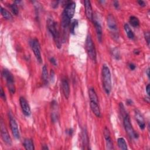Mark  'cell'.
Returning a JSON list of instances; mask_svg holds the SVG:
<instances>
[{"label": "cell", "instance_id": "6da1fadb", "mask_svg": "<svg viewBox=\"0 0 150 150\" xmlns=\"http://www.w3.org/2000/svg\"><path fill=\"white\" fill-rule=\"evenodd\" d=\"M47 25L49 32L53 36L56 46L58 48L60 49L62 46V42L58 23L52 19H48L47 21Z\"/></svg>", "mask_w": 150, "mask_h": 150}, {"label": "cell", "instance_id": "7a4b0ae2", "mask_svg": "<svg viewBox=\"0 0 150 150\" xmlns=\"http://www.w3.org/2000/svg\"><path fill=\"white\" fill-rule=\"evenodd\" d=\"M103 86L106 93L109 95L112 88L111 76L109 67L106 65H103L102 71Z\"/></svg>", "mask_w": 150, "mask_h": 150}, {"label": "cell", "instance_id": "3957f363", "mask_svg": "<svg viewBox=\"0 0 150 150\" xmlns=\"http://www.w3.org/2000/svg\"><path fill=\"white\" fill-rule=\"evenodd\" d=\"M2 76L4 78V79L6 80L7 86L10 91V92L14 94L15 93L16 89L15 86V82H14V78L12 74L10 71H9L8 69H4L2 72Z\"/></svg>", "mask_w": 150, "mask_h": 150}, {"label": "cell", "instance_id": "277c9868", "mask_svg": "<svg viewBox=\"0 0 150 150\" xmlns=\"http://www.w3.org/2000/svg\"><path fill=\"white\" fill-rule=\"evenodd\" d=\"M86 49L90 59L94 62H96V51L94 44L90 35H88L86 40Z\"/></svg>", "mask_w": 150, "mask_h": 150}, {"label": "cell", "instance_id": "5b68a950", "mask_svg": "<svg viewBox=\"0 0 150 150\" xmlns=\"http://www.w3.org/2000/svg\"><path fill=\"white\" fill-rule=\"evenodd\" d=\"M123 124L124 129L130 138H137L138 137V134L134 131L132 126L130 116L128 114H126V116L124 117Z\"/></svg>", "mask_w": 150, "mask_h": 150}, {"label": "cell", "instance_id": "8992f818", "mask_svg": "<svg viewBox=\"0 0 150 150\" xmlns=\"http://www.w3.org/2000/svg\"><path fill=\"white\" fill-rule=\"evenodd\" d=\"M31 46L34 55L36 58L38 62L40 63L42 62V58L41 54V48L40 44L37 39H34L31 41Z\"/></svg>", "mask_w": 150, "mask_h": 150}, {"label": "cell", "instance_id": "52a82bcc", "mask_svg": "<svg viewBox=\"0 0 150 150\" xmlns=\"http://www.w3.org/2000/svg\"><path fill=\"white\" fill-rule=\"evenodd\" d=\"M0 127H1V135L2 139L6 144L8 146H11L12 145V140L2 118L1 119V122H0Z\"/></svg>", "mask_w": 150, "mask_h": 150}, {"label": "cell", "instance_id": "ba28073f", "mask_svg": "<svg viewBox=\"0 0 150 150\" xmlns=\"http://www.w3.org/2000/svg\"><path fill=\"white\" fill-rule=\"evenodd\" d=\"M107 25L110 31L113 34V36H118V27L117 22L113 15L109 14L107 17Z\"/></svg>", "mask_w": 150, "mask_h": 150}, {"label": "cell", "instance_id": "9c48e42d", "mask_svg": "<svg viewBox=\"0 0 150 150\" xmlns=\"http://www.w3.org/2000/svg\"><path fill=\"white\" fill-rule=\"evenodd\" d=\"M9 118H10V124L12 133L14 137L16 139L18 140L20 138V133L18 129V124L15 119L14 118V117L11 114L9 115Z\"/></svg>", "mask_w": 150, "mask_h": 150}, {"label": "cell", "instance_id": "30bf717a", "mask_svg": "<svg viewBox=\"0 0 150 150\" xmlns=\"http://www.w3.org/2000/svg\"><path fill=\"white\" fill-rule=\"evenodd\" d=\"M75 9H76V4H75V3L69 1L68 3L66 5L63 13L71 19L74 15Z\"/></svg>", "mask_w": 150, "mask_h": 150}, {"label": "cell", "instance_id": "8fae6325", "mask_svg": "<svg viewBox=\"0 0 150 150\" xmlns=\"http://www.w3.org/2000/svg\"><path fill=\"white\" fill-rule=\"evenodd\" d=\"M19 103L23 114L27 117H29L31 114V110L30 105L28 104V102L25 98H24L23 97H21L19 98Z\"/></svg>", "mask_w": 150, "mask_h": 150}, {"label": "cell", "instance_id": "7c38bea8", "mask_svg": "<svg viewBox=\"0 0 150 150\" xmlns=\"http://www.w3.org/2000/svg\"><path fill=\"white\" fill-rule=\"evenodd\" d=\"M135 118L137 122V124L141 130H144L145 128V122L144 118L140 113V111L138 110H135Z\"/></svg>", "mask_w": 150, "mask_h": 150}, {"label": "cell", "instance_id": "4fadbf2b", "mask_svg": "<svg viewBox=\"0 0 150 150\" xmlns=\"http://www.w3.org/2000/svg\"><path fill=\"white\" fill-rule=\"evenodd\" d=\"M104 136H105V138L106 140L107 149H113L114 147H113V141L110 137V133L109 130L107 127H105V129L104 130Z\"/></svg>", "mask_w": 150, "mask_h": 150}, {"label": "cell", "instance_id": "5bb4252c", "mask_svg": "<svg viewBox=\"0 0 150 150\" xmlns=\"http://www.w3.org/2000/svg\"><path fill=\"white\" fill-rule=\"evenodd\" d=\"M84 6L85 8L86 15L88 19L92 21L93 19V11L90 1L89 0H85L84 1Z\"/></svg>", "mask_w": 150, "mask_h": 150}, {"label": "cell", "instance_id": "9a60e30c", "mask_svg": "<svg viewBox=\"0 0 150 150\" xmlns=\"http://www.w3.org/2000/svg\"><path fill=\"white\" fill-rule=\"evenodd\" d=\"M94 24L96 28L97 39L100 43H102V39H103V31H102V28L101 25L97 21H94Z\"/></svg>", "mask_w": 150, "mask_h": 150}, {"label": "cell", "instance_id": "2e32d148", "mask_svg": "<svg viewBox=\"0 0 150 150\" xmlns=\"http://www.w3.org/2000/svg\"><path fill=\"white\" fill-rule=\"evenodd\" d=\"M62 87L63 94L66 99H68L70 96V87L67 80L66 79H63L62 81Z\"/></svg>", "mask_w": 150, "mask_h": 150}, {"label": "cell", "instance_id": "e0dca14e", "mask_svg": "<svg viewBox=\"0 0 150 150\" xmlns=\"http://www.w3.org/2000/svg\"><path fill=\"white\" fill-rule=\"evenodd\" d=\"M90 106L92 111L96 117H101L100 110V107L97 103H96L94 102H90Z\"/></svg>", "mask_w": 150, "mask_h": 150}, {"label": "cell", "instance_id": "ac0fdd59", "mask_svg": "<svg viewBox=\"0 0 150 150\" xmlns=\"http://www.w3.org/2000/svg\"><path fill=\"white\" fill-rule=\"evenodd\" d=\"M82 144L83 146V149H89V137L88 134L87 133V130L86 129H84L82 131Z\"/></svg>", "mask_w": 150, "mask_h": 150}, {"label": "cell", "instance_id": "d6986e66", "mask_svg": "<svg viewBox=\"0 0 150 150\" xmlns=\"http://www.w3.org/2000/svg\"><path fill=\"white\" fill-rule=\"evenodd\" d=\"M70 19H69L67 17H66L63 13H62V21H61V25L63 30H66L70 25Z\"/></svg>", "mask_w": 150, "mask_h": 150}, {"label": "cell", "instance_id": "ffe728a7", "mask_svg": "<svg viewBox=\"0 0 150 150\" xmlns=\"http://www.w3.org/2000/svg\"><path fill=\"white\" fill-rule=\"evenodd\" d=\"M89 96L90 102H94L98 103V100L97 95L93 88H90L89 90Z\"/></svg>", "mask_w": 150, "mask_h": 150}, {"label": "cell", "instance_id": "44dd1931", "mask_svg": "<svg viewBox=\"0 0 150 150\" xmlns=\"http://www.w3.org/2000/svg\"><path fill=\"white\" fill-rule=\"evenodd\" d=\"M23 145L25 148V149L27 150H34L35 149L34 142L31 139H30V138L25 139Z\"/></svg>", "mask_w": 150, "mask_h": 150}, {"label": "cell", "instance_id": "7402d4cb", "mask_svg": "<svg viewBox=\"0 0 150 150\" xmlns=\"http://www.w3.org/2000/svg\"><path fill=\"white\" fill-rule=\"evenodd\" d=\"M124 28L125 31H126V34H127L128 38L130 39H133L134 38V36H135L133 32V31L131 30L129 25L128 23L125 24L124 26Z\"/></svg>", "mask_w": 150, "mask_h": 150}, {"label": "cell", "instance_id": "603a6c76", "mask_svg": "<svg viewBox=\"0 0 150 150\" xmlns=\"http://www.w3.org/2000/svg\"><path fill=\"white\" fill-rule=\"evenodd\" d=\"M1 14L3 18L6 20H11L13 18L12 14L8 10L3 8L2 7H1Z\"/></svg>", "mask_w": 150, "mask_h": 150}, {"label": "cell", "instance_id": "cb8c5ba5", "mask_svg": "<svg viewBox=\"0 0 150 150\" xmlns=\"http://www.w3.org/2000/svg\"><path fill=\"white\" fill-rule=\"evenodd\" d=\"M117 143L119 148L123 150H127L128 149L127 145L125 140L123 138H118L117 140Z\"/></svg>", "mask_w": 150, "mask_h": 150}, {"label": "cell", "instance_id": "d4e9b609", "mask_svg": "<svg viewBox=\"0 0 150 150\" xmlns=\"http://www.w3.org/2000/svg\"><path fill=\"white\" fill-rule=\"evenodd\" d=\"M129 22L133 27L137 28L140 25V21L137 17L135 16H131L130 18Z\"/></svg>", "mask_w": 150, "mask_h": 150}, {"label": "cell", "instance_id": "484cf974", "mask_svg": "<svg viewBox=\"0 0 150 150\" xmlns=\"http://www.w3.org/2000/svg\"><path fill=\"white\" fill-rule=\"evenodd\" d=\"M42 77L43 79V82L45 84L47 83L48 81V72H47V68L46 65H43L42 69Z\"/></svg>", "mask_w": 150, "mask_h": 150}, {"label": "cell", "instance_id": "4316f807", "mask_svg": "<svg viewBox=\"0 0 150 150\" xmlns=\"http://www.w3.org/2000/svg\"><path fill=\"white\" fill-rule=\"evenodd\" d=\"M78 21L77 20H74L72 23L70 25V32L72 34H74L75 32V29H76V27L78 26Z\"/></svg>", "mask_w": 150, "mask_h": 150}, {"label": "cell", "instance_id": "83f0119b", "mask_svg": "<svg viewBox=\"0 0 150 150\" xmlns=\"http://www.w3.org/2000/svg\"><path fill=\"white\" fill-rule=\"evenodd\" d=\"M10 7L11 9V11H12V13L15 15H18V14L19 13V10H18L17 4L15 3H14L12 4H11Z\"/></svg>", "mask_w": 150, "mask_h": 150}, {"label": "cell", "instance_id": "f1b7e54d", "mask_svg": "<svg viewBox=\"0 0 150 150\" xmlns=\"http://www.w3.org/2000/svg\"><path fill=\"white\" fill-rule=\"evenodd\" d=\"M144 37H145V39L147 43L148 46H149V42H150V35H149V32H145L144 33Z\"/></svg>", "mask_w": 150, "mask_h": 150}, {"label": "cell", "instance_id": "f546056e", "mask_svg": "<svg viewBox=\"0 0 150 150\" xmlns=\"http://www.w3.org/2000/svg\"><path fill=\"white\" fill-rule=\"evenodd\" d=\"M0 96H1V98L3 100L6 101V96L5 94V92H4V90L2 87H1V91H0Z\"/></svg>", "mask_w": 150, "mask_h": 150}, {"label": "cell", "instance_id": "4dcf8cb0", "mask_svg": "<svg viewBox=\"0 0 150 150\" xmlns=\"http://www.w3.org/2000/svg\"><path fill=\"white\" fill-rule=\"evenodd\" d=\"M50 62H51L54 66H57V62L54 58H50Z\"/></svg>", "mask_w": 150, "mask_h": 150}, {"label": "cell", "instance_id": "1f68e13d", "mask_svg": "<svg viewBox=\"0 0 150 150\" xmlns=\"http://www.w3.org/2000/svg\"><path fill=\"white\" fill-rule=\"evenodd\" d=\"M129 68H130L131 70H135L136 68V66L134 63H130V64L129 65Z\"/></svg>", "mask_w": 150, "mask_h": 150}, {"label": "cell", "instance_id": "d6a6232c", "mask_svg": "<svg viewBox=\"0 0 150 150\" xmlns=\"http://www.w3.org/2000/svg\"><path fill=\"white\" fill-rule=\"evenodd\" d=\"M51 82H54V79H55V73L53 71V70H51Z\"/></svg>", "mask_w": 150, "mask_h": 150}, {"label": "cell", "instance_id": "836d02e7", "mask_svg": "<svg viewBox=\"0 0 150 150\" xmlns=\"http://www.w3.org/2000/svg\"><path fill=\"white\" fill-rule=\"evenodd\" d=\"M137 3L141 7H145L146 6V3L144 1H141H141H138Z\"/></svg>", "mask_w": 150, "mask_h": 150}, {"label": "cell", "instance_id": "e575fe53", "mask_svg": "<svg viewBox=\"0 0 150 150\" xmlns=\"http://www.w3.org/2000/svg\"><path fill=\"white\" fill-rule=\"evenodd\" d=\"M113 4H114V7L116 9H118V7H119V3H118V1H114Z\"/></svg>", "mask_w": 150, "mask_h": 150}, {"label": "cell", "instance_id": "d590c367", "mask_svg": "<svg viewBox=\"0 0 150 150\" xmlns=\"http://www.w3.org/2000/svg\"><path fill=\"white\" fill-rule=\"evenodd\" d=\"M146 92H147L148 96H149V84L147 85V86L146 87Z\"/></svg>", "mask_w": 150, "mask_h": 150}, {"label": "cell", "instance_id": "8d00e7d4", "mask_svg": "<svg viewBox=\"0 0 150 150\" xmlns=\"http://www.w3.org/2000/svg\"><path fill=\"white\" fill-rule=\"evenodd\" d=\"M126 103L128 105H132V104H133V102H132L131 100H130V99H128L126 101Z\"/></svg>", "mask_w": 150, "mask_h": 150}, {"label": "cell", "instance_id": "74e56055", "mask_svg": "<svg viewBox=\"0 0 150 150\" xmlns=\"http://www.w3.org/2000/svg\"><path fill=\"white\" fill-rule=\"evenodd\" d=\"M134 54H136V55H139V54H140V51H138V50L136 49V50H135V51H134Z\"/></svg>", "mask_w": 150, "mask_h": 150}, {"label": "cell", "instance_id": "f35d334b", "mask_svg": "<svg viewBox=\"0 0 150 150\" xmlns=\"http://www.w3.org/2000/svg\"><path fill=\"white\" fill-rule=\"evenodd\" d=\"M146 74H147V76L148 78H149V68H148L146 71Z\"/></svg>", "mask_w": 150, "mask_h": 150}, {"label": "cell", "instance_id": "ab89813d", "mask_svg": "<svg viewBox=\"0 0 150 150\" xmlns=\"http://www.w3.org/2000/svg\"><path fill=\"white\" fill-rule=\"evenodd\" d=\"M69 134L70 135V136H72V133H73V130L72 129H69Z\"/></svg>", "mask_w": 150, "mask_h": 150}, {"label": "cell", "instance_id": "60d3db41", "mask_svg": "<svg viewBox=\"0 0 150 150\" xmlns=\"http://www.w3.org/2000/svg\"><path fill=\"white\" fill-rule=\"evenodd\" d=\"M42 149H48L49 148H48V147L46 145H45V147H44V145H43V147H42Z\"/></svg>", "mask_w": 150, "mask_h": 150}]
</instances>
